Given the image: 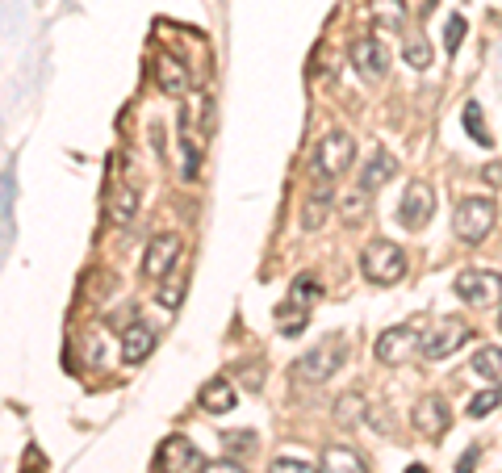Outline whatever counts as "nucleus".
Here are the masks:
<instances>
[{
    "mask_svg": "<svg viewBox=\"0 0 502 473\" xmlns=\"http://www.w3.org/2000/svg\"><path fill=\"white\" fill-rule=\"evenodd\" d=\"M155 473H206V457L185 436H168L155 452Z\"/></svg>",
    "mask_w": 502,
    "mask_h": 473,
    "instance_id": "1a4fd4ad",
    "label": "nucleus"
},
{
    "mask_svg": "<svg viewBox=\"0 0 502 473\" xmlns=\"http://www.w3.org/2000/svg\"><path fill=\"white\" fill-rule=\"evenodd\" d=\"M436 214V193L427 180H410L402 193V206H398V222H402L406 231H423L427 222Z\"/></svg>",
    "mask_w": 502,
    "mask_h": 473,
    "instance_id": "9b49d317",
    "label": "nucleus"
},
{
    "mask_svg": "<svg viewBox=\"0 0 502 473\" xmlns=\"http://www.w3.org/2000/svg\"><path fill=\"white\" fill-rule=\"evenodd\" d=\"M151 352H155V331L147 323H130L121 331V361L126 364H142Z\"/></svg>",
    "mask_w": 502,
    "mask_h": 473,
    "instance_id": "2eb2a0df",
    "label": "nucleus"
},
{
    "mask_svg": "<svg viewBox=\"0 0 502 473\" xmlns=\"http://www.w3.org/2000/svg\"><path fill=\"white\" fill-rule=\"evenodd\" d=\"M206 473H243V465H239V461H230V457H227V461L206 465Z\"/></svg>",
    "mask_w": 502,
    "mask_h": 473,
    "instance_id": "72a5a7b5",
    "label": "nucleus"
},
{
    "mask_svg": "<svg viewBox=\"0 0 502 473\" xmlns=\"http://www.w3.org/2000/svg\"><path fill=\"white\" fill-rule=\"evenodd\" d=\"M110 214H113V222H121V227H126V222L139 214V188H121L118 198H113Z\"/></svg>",
    "mask_w": 502,
    "mask_h": 473,
    "instance_id": "cd10ccee",
    "label": "nucleus"
},
{
    "mask_svg": "<svg viewBox=\"0 0 502 473\" xmlns=\"http://www.w3.org/2000/svg\"><path fill=\"white\" fill-rule=\"evenodd\" d=\"M180 252H185V243H180V235H155L151 243H147V252H142V276L147 281H164L168 273H176V260H180Z\"/></svg>",
    "mask_w": 502,
    "mask_h": 473,
    "instance_id": "9d476101",
    "label": "nucleus"
},
{
    "mask_svg": "<svg viewBox=\"0 0 502 473\" xmlns=\"http://www.w3.org/2000/svg\"><path fill=\"white\" fill-rule=\"evenodd\" d=\"M410 419H415L419 436H427V440H444V431L452 428V407H448L439 394H427V398L415 402Z\"/></svg>",
    "mask_w": 502,
    "mask_h": 473,
    "instance_id": "f8f14e48",
    "label": "nucleus"
},
{
    "mask_svg": "<svg viewBox=\"0 0 502 473\" xmlns=\"http://www.w3.org/2000/svg\"><path fill=\"white\" fill-rule=\"evenodd\" d=\"M352 159H356V139H352L348 130H331V134L318 139L314 159H310V172H314L323 185H331V180H339L343 172H348Z\"/></svg>",
    "mask_w": 502,
    "mask_h": 473,
    "instance_id": "7ed1b4c3",
    "label": "nucleus"
},
{
    "mask_svg": "<svg viewBox=\"0 0 502 473\" xmlns=\"http://www.w3.org/2000/svg\"><path fill=\"white\" fill-rule=\"evenodd\" d=\"M361 273L369 276L372 285H398V281L406 276V252L398 247V243H390V239L364 243V252H361Z\"/></svg>",
    "mask_w": 502,
    "mask_h": 473,
    "instance_id": "20e7f679",
    "label": "nucleus"
},
{
    "mask_svg": "<svg viewBox=\"0 0 502 473\" xmlns=\"http://www.w3.org/2000/svg\"><path fill=\"white\" fill-rule=\"evenodd\" d=\"M478 457H481V449H469V452H465V457H460L457 473H473V465H478Z\"/></svg>",
    "mask_w": 502,
    "mask_h": 473,
    "instance_id": "e433bc0d",
    "label": "nucleus"
},
{
    "mask_svg": "<svg viewBox=\"0 0 502 473\" xmlns=\"http://www.w3.org/2000/svg\"><path fill=\"white\" fill-rule=\"evenodd\" d=\"M201 134H197V126L180 113V177L185 180H197L201 172Z\"/></svg>",
    "mask_w": 502,
    "mask_h": 473,
    "instance_id": "dca6fc26",
    "label": "nucleus"
},
{
    "mask_svg": "<svg viewBox=\"0 0 502 473\" xmlns=\"http://www.w3.org/2000/svg\"><path fill=\"white\" fill-rule=\"evenodd\" d=\"M343 361H348V340H343V335H327V340H318V348H310V352L297 356L294 373L310 385H323L343 369Z\"/></svg>",
    "mask_w": 502,
    "mask_h": 473,
    "instance_id": "f03ea898",
    "label": "nucleus"
},
{
    "mask_svg": "<svg viewBox=\"0 0 502 473\" xmlns=\"http://www.w3.org/2000/svg\"><path fill=\"white\" fill-rule=\"evenodd\" d=\"M155 84H159L168 97H185V92L193 89V76H188V67L176 55L159 51V55H155Z\"/></svg>",
    "mask_w": 502,
    "mask_h": 473,
    "instance_id": "4468645a",
    "label": "nucleus"
},
{
    "mask_svg": "<svg viewBox=\"0 0 502 473\" xmlns=\"http://www.w3.org/2000/svg\"><path fill=\"white\" fill-rule=\"evenodd\" d=\"M0 214H5V243H13V172H5V206H0Z\"/></svg>",
    "mask_w": 502,
    "mask_h": 473,
    "instance_id": "473e14b6",
    "label": "nucleus"
},
{
    "mask_svg": "<svg viewBox=\"0 0 502 473\" xmlns=\"http://www.w3.org/2000/svg\"><path fill=\"white\" fill-rule=\"evenodd\" d=\"M393 172H398V159H393L390 151H372V155H369V164H364V172H361V185L372 193V188L390 185Z\"/></svg>",
    "mask_w": 502,
    "mask_h": 473,
    "instance_id": "6ab92c4d",
    "label": "nucleus"
},
{
    "mask_svg": "<svg viewBox=\"0 0 502 473\" xmlns=\"http://www.w3.org/2000/svg\"><path fill=\"white\" fill-rule=\"evenodd\" d=\"M352 63L369 80H381L385 72H390V46H385L381 38H356V43H352Z\"/></svg>",
    "mask_w": 502,
    "mask_h": 473,
    "instance_id": "ddd939ff",
    "label": "nucleus"
},
{
    "mask_svg": "<svg viewBox=\"0 0 502 473\" xmlns=\"http://www.w3.org/2000/svg\"><path fill=\"white\" fill-rule=\"evenodd\" d=\"M364 419V394H343L335 402V423L339 428H356Z\"/></svg>",
    "mask_w": 502,
    "mask_h": 473,
    "instance_id": "a878e982",
    "label": "nucleus"
},
{
    "mask_svg": "<svg viewBox=\"0 0 502 473\" xmlns=\"http://www.w3.org/2000/svg\"><path fill=\"white\" fill-rule=\"evenodd\" d=\"M452 294L465 302V306H498L502 302V276L486 273V268H465V273L452 276Z\"/></svg>",
    "mask_w": 502,
    "mask_h": 473,
    "instance_id": "0eeeda50",
    "label": "nucleus"
},
{
    "mask_svg": "<svg viewBox=\"0 0 502 473\" xmlns=\"http://www.w3.org/2000/svg\"><path fill=\"white\" fill-rule=\"evenodd\" d=\"M423 314L419 319H410V323H398V327H385L381 335H377V343H372V352H377V361L381 364H406L410 356L423 348Z\"/></svg>",
    "mask_w": 502,
    "mask_h": 473,
    "instance_id": "39448f33",
    "label": "nucleus"
},
{
    "mask_svg": "<svg viewBox=\"0 0 502 473\" xmlns=\"http://www.w3.org/2000/svg\"><path fill=\"white\" fill-rule=\"evenodd\" d=\"M406 473H431L427 465H406Z\"/></svg>",
    "mask_w": 502,
    "mask_h": 473,
    "instance_id": "4c0bfd02",
    "label": "nucleus"
},
{
    "mask_svg": "<svg viewBox=\"0 0 502 473\" xmlns=\"http://www.w3.org/2000/svg\"><path fill=\"white\" fill-rule=\"evenodd\" d=\"M318 297H323V281H318L314 273H297L289 294H285V302L276 306V327H281L285 335H302L310 323V310L318 306Z\"/></svg>",
    "mask_w": 502,
    "mask_h": 473,
    "instance_id": "f257e3e1",
    "label": "nucleus"
},
{
    "mask_svg": "<svg viewBox=\"0 0 502 473\" xmlns=\"http://www.w3.org/2000/svg\"><path fill=\"white\" fill-rule=\"evenodd\" d=\"M197 407L209 410V415H227L235 410V385L227 377H214V381L201 385V394H197Z\"/></svg>",
    "mask_w": 502,
    "mask_h": 473,
    "instance_id": "f3484780",
    "label": "nucleus"
},
{
    "mask_svg": "<svg viewBox=\"0 0 502 473\" xmlns=\"http://www.w3.org/2000/svg\"><path fill=\"white\" fill-rule=\"evenodd\" d=\"M339 214H343V222H348V227H361V222L369 218V188L356 185L352 193H343V201H339Z\"/></svg>",
    "mask_w": 502,
    "mask_h": 473,
    "instance_id": "5701e85b",
    "label": "nucleus"
},
{
    "mask_svg": "<svg viewBox=\"0 0 502 473\" xmlns=\"http://www.w3.org/2000/svg\"><path fill=\"white\" fill-rule=\"evenodd\" d=\"M222 449H227L230 457H239V452L256 449V436H251V431H227V436H222Z\"/></svg>",
    "mask_w": 502,
    "mask_h": 473,
    "instance_id": "c756f323",
    "label": "nucleus"
},
{
    "mask_svg": "<svg viewBox=\"0 0 502 473\" xmlns=\"http://www.w3.org/2000/svg\"><path fill=\"white\" fill-rule=\"evenodd\" d=\"M460 43H465V17L460 13H452L444 22V46H448V55H457Z\"/></svg>",
    "mask_w": 502,
    "mask_h": 473,
    "instance_id": "c85d7f7f",
    "label": "nucleus"
},
{
    "mask_svg": "<svg viewBox=\"0 0 502 473\" xmlns=\"http://www.w3.org/2000/svg\"><path fill=\"white\" fill-rule=\"evenodd\" d=\"M498 327H502V314H498Z\"/></svg>",
    "mask_w": 502,
    "mask_h": 473,
    "instance_id": "58836bf2",
    "label": "nucleus"
},
{
    "mask_svg": "<svg viewBox=\"0 0 502 473\" xmlns=\"http://www.w3.org/2000/svg\"><path fill=\"white\" fill-rule=\"evenodd\" d=\"M369 17L377 30H402L406 25V0H369Z\"/></svg>",
    "mask_w": 502,
    "mask_h": 473,
    "instance_id": "4be33fe9",
    "label": "nucleus"
},
{
    "mask_svg": "<svg viewBox=\"0 0 502 473\" xmlns=\"http://www.w3.org/2000/svg\"><path fill=\"white\" fill-rule=\"evenodd\" d=\"M323 473H369L364 457L348 444H327L323 449Z\"/></svg>",
    "mask_w": 502,
    "mask_h": 473,
    "instance_id": "a211bd4d",
    "label": "nucleus"
},
{
    "mask_svg": "<svg viewBox=\"0 0 502 473\" xmlns=\"http://www.w3.org/2000/svg\"><path fill=\"white\" fill-rule=\"evenodd\" d=\"M481 180H490V185L498 188L502 185V164H486V168H481Z\"/></svg>",
    "mask_w": 502,
    "mask_h": 473,
    "instance_id": "c9c22d12",
    "label": "nucleus"
},
{
    "mask_svg": "<svg viewBox=\"0 0 502 473\" xmlns=\"http://www.w3.org/2000/svg\"><path fill=\"white\" fill-rule=\"evenodd\" d=\"M490 231H494V201L490 198H465L460 201L457 214H452V235H457L460 243L478 247Z\"/></svg>",
    "mask_w": 502,
    "mask_h": 473,
    "instance_id": "423d86ee",
    "label": "nucleus"
},
{
    "mask_svg": "<svg viewBox=\"0 0 502 473\" xmlns=\"http://www.w3.org/2000/svg\"><path fill=\"white\" fill-rule=\"evenodd\" d=\"M494 407H498V390H481V394L469 402V419H486Z\"/></svg>",
    "mask_w": 502,
    "mask_h": 473,
    "instance_id": "7c9ffc66",
    "label": "nucleus"
},
{
    "mask_svg": "<svg viewBox=\"0 0 502 473\" xmlns=\"http://www.w3.org/2000/svg\"><path fill=\"white\" fill-rule=\"evenodd\" d=\"M469 373H478L490 390H502V348H478Z\"/></svg>",
    "mask_w": 502,
    "mask_h": 473,
    "instance_id": "aec40b11",
    "label": "nucleus"
},
{
    "mask_svg": "<svg viewBox=\"0 0 502 473\" xmlns=\"http://www.w3.org/2000/svg\"><path fill=\"white\" fill-rule=\"evenodd\" d=\"M469 340H473V327H469V323H465V319H452V314H448V319H439L436 327L423 335V348H419V356H423V361H444V356H452L457 348H465Z\"/></svg>",
    "mask_w": 502,
    "mask_h": 473,
    "instance_id": "6e6552de",
    "label": "nucleus"
},
{
    "mask_svg": "<svg viewBox=\"0 0 502 473\" xmlns=\"http://www.w3.org/2000/svg\"><path fill=\"white\" fill-rule=\"evenodd\" d=\"M38 469H43V452H38V449H25V469L22 473H38Z\"/></svg>",
    "mask_w": 502,
    "mask_h": 473,
    "instance_id": "f704fd0d",
    "label": "nucleus"
},
{
    "mask_svg": "<svg viewBox=\"0 0 502 473\" xmlns=\"http://www.w3.org/2000/svg\"><path fill=\"white\" fill-rule=\"evenodd\" d=\"M327 214H331V185H318L314 193H306V201H302V227L318 231V227L327 222Z\"/></svg>",
    "mask_w": 502,
    "mask_h": 473,
    "instance_id": "412c9836",
    "label": "nucleus"
},
{
    "mask_svg": "<svg viewBox=\"0 0 502 473\" xmlns=\"http://www.w3.org/2000/svg\"><path fill=\"white\" fill-rule=\"evenodd\" d=\"M268 473H323V469H314L310 461H297V457H276L268 465Z\"/></svg>",
    "mask_w": 502,
    "mask_h": 473,
    "instance_id": "2f4dec72",
    "label": "nucleus"
},
{
    "mask_svg": "<svg viewBox=\"0 0 502 473\" xmlns=\"http://www.w3.org/2000/svg\"><path fill=\"white\" fill-rule=\"evenodd\" d=\"M402 59L415 67V72H427V67H431V43H427V38H406Z\"/></svg>",
    "mask_w": 502,
    "mask_h": 473,
    "instance_id": "bb28decb",
    "label": "nucleus"
},
{
    "mask_svg": "<svg viewBox=\"0 0 502 473\" xmlns=\"http://www.w3.org/2000/svg\"><path fill=\"white\" fill-rule=\"evenodd\" d=\"M460 121H465V130H469V139L478 147H490L494 143V139H490V126H486V118H481V105H478V101H469V105H465Z\"/></svg>",
    "mask_w": 502,
    "mask_h": 473,
    "instance_id": "393cba45",
    "label": "nucleus"
},
{
    "mask_svg": "<svg viewBox=\"0 0 502 473\" xmlns=\"http://www.w3.org/2000/svg\"><path fill=\"white\" fill-rule=\"evenodd\" d=\"M180 297H185V273L176 268V273H168L164 281L155 285V302H159L164 310H176L180 306Z\"/></svg>",
    "mask_w": 502,
    "mask_h": 473,
    "instance_id": "b1692460",
    "label": "nucleus"
}]
</instances>
